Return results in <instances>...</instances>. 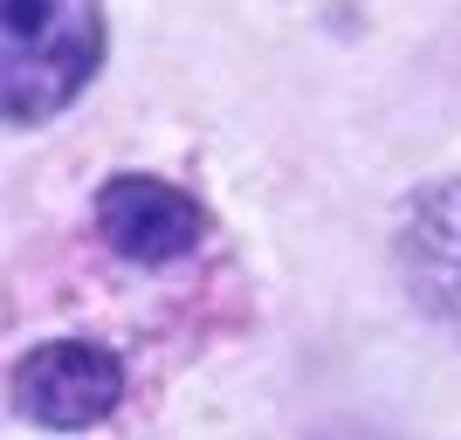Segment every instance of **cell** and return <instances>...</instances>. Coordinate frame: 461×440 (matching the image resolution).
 Wrapping results in <instances>:
<instances>
[{
  "label": "cell",
  "mask_w": 461,
  "mask_h": 440,
  "mask_svg": "<svg viewBox=\"0 0 461 440\" xmlns=\"http://www.w3.org/2000/svg\"><path fill=\"white\" fill-rule=\"evenodd\" d=\"M104 69V0H7L0 7V103L7 124H49Z\"/></svg>",
  "instance_id": "6da1fadb"
},
{
  "label": "cell",
  "mask_w": 461,
  "mask_h": 440,
  "mask_svg": "<svg viewBox=\"0 0 461 440\" xmlns=\"http://www.w3.org/2000/svg\"><path fill=\"white\" fill-rule=\"evenodd\" d=\"M393 262H400L406 303L461 345V179L406 193L400 228H393Z\"/></svg>",
  "instance_id": "277c9868"
},
{
  "label": "cell",
  "mask_w": 461,
  "mask_h": 440,
  "mask_svg": "<svg viewBox=\"0 0 461 440\" xmlns=\"http://www.w3.org/2000/svg\"><path fill=\"white\" fill-rule=\"evenodd\" d=\"M7 406L49 434L104 427L124 406V358L96 337H41L7 372Z\"/></svg>",
  "instance_id": "7a4b0ae2"
},
{
  "label": "cell",
  "mask_w": 461,
  "mask_h": 440,
  "mask_svg": "<svg viewBox=\"0 0 461 440\" xmlns=\"http://www.w3.org/2000/svg\"><path fill=\"white\" fill-rule=\"evenodd\" d=\"M90 220L104 234V248L138 268H173L213 234L207 200H193L179 179L158 173H111L90 200Z\"/></svg>",
  "instance_id": "3957f363"
}]
</instances>
